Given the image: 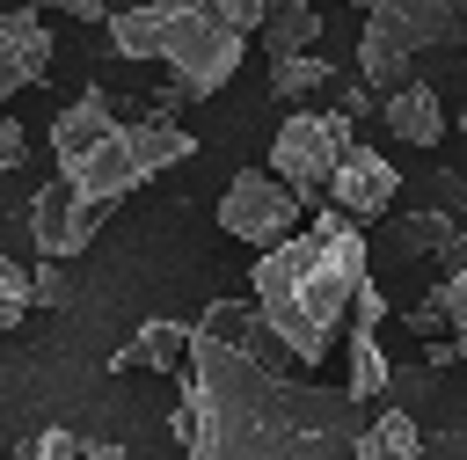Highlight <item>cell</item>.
<instances>
[{"instance_id": "12", "label": "cell", "mask_w": 467, "mask_h": 460, "mask_svg": "<svg viewBox=\"0 0 467 460\" xmlns=\"http://www.w3.org/2000/svg\"><path fill=\"white\" fill-rule=\"evenodd\" d=\"M117 365H146V372L182 380V365H190V321H139V336L117 350Z\"/></svg>"}, {"instance_id": "28", "label": "cell", "mask_w": 467, "mask_h": 460, "mask_svg": "<svg viewBox=\"0 0 467 460\" xmlns=\"http://www.w3.org/2000/svg\"><path fill=\"white\" fill-rule=\"evenodd\" d=\"M460 234H467V226H460Z\"/></svg>"}, {"instance_id": "7", "label": "cell", "mask_w": 467, "mask_h": 460, "mask_svg": "<svg viewBox=\"0 0 467 460\" xmlns=\"http://www.w3.org/2000/svg\"><path fill=\"white\" fill-rule=\"evenodd\" d=\"M299 212H306V204H299L270 168H241V175L226 183V197H219V226H226L234 241L263 248V256L299 234Z\"/></svg>"}, {"instance_id": "1", "label": "cell", "mask_w": 467, "mask_h": 460, "mask_svg": "<svg viewBox=\"0 0 467 460\" xmlns=\"http://www.w3.org/2000/svg\"><path fill=\"white\" fill-rule=\"evenodd\" d=\"M358 402L292 380L248 299H212L190 321L175 438L190 460H358Z\"/></svg>"}, {"instance_id": "25", "label": "cell", "mask_w": 467, "mask_h": 460, "mask_svg": "<svg viewBox=\"0 0 467 460\" xmlns=\"http://www.w3.org/2000/svg\"><path fill=\"white\" fill-rule=\"evenodd\" d=\"M58 7H66V15H80V22H109V7H102V0H58Z\"/></svg>"}, {"instance_id": "18", "label": "cell", "mask_w": 467, "mask_h": 460, "mask_svg": "<svg viewBox=\"0 0 467 460\" xmlns=\"http://www.w3.org/2000/svg\"><path fill=\"white\" fill-rule=\"evenodd\" d=\"M66 299V263H36V277H29V307H58Z\"/></svg>"}, {"instance_id": "22", "label": "cell", "mask_w": 467, "mask_h": 460, "mask_svg": "<svg viewBox=\"0 0 467 460\" xmlns=\"http://www.w3.org/2000/svg\"><path fill=\"white\" fill-rule=\"evenodd\" d=\"M22 153H29V146H22V124L0 110V175H7V168H22Z\"/></svg>"}, {"instance_id": "10", "label": "cell", "mask_w": 467, "mask_h": 460, "mask_svg": "<svg viewBox=\"0 0 467 460\" xmlns=\"http://www.w3.org/2000/svg\"><path fill=\"white\" fill-rule=\"evenodd\" d=\"M379 117H387V131H394L401 146H438V139H445V102H438V88H423V80H401V88L379 102Z\"/></svg>"}, {"instance_id": "6", "label": "cell", "mask_w": 467, "mask_h": 460, "mask_svg": "<svg viewBox=\"0 0 467 460\" xmlns=\"http://www.w3.org/2000/svg\"><path fill=\"white\" fill-rule=\"evenodd\" d=\"M343 153H350V124H343L336 110H292V117L277 124V139H270V175H277L299 204H314V197L328 190V175H336Z\"/></svg>"}, {"instance_id": "20", "label": "cell", "mask_w": 467, "mask_h": 460, "mask_svg": "<svg viewBox=\"0 0 467 460\" xmlns=\"http://www.w3.org/2000/svg\"><path fill=\"white\" fill-rule=\"evenodd\" d=\"M29 460H80V438L51 423V431H36V445H29Z\"/></svg>"}, {"instance_id": "4", "label": "cell", "mask_w": 467, "mask_h": 460, "mask_svg": "<svg viewBox=\"0 0 467 460\" xmlns=\"http://www.w3.org/2000/svg\"><path fill=\"white\" fill-rule=\"evenodd\" d=\"M102 29H109L117 58H161V66H175V95L182 102H212L234 80L241 51H248V37L212 0H139V7L109 15Z\"/></svg>"}, {"instance_id": "23", "label": "cell", "mask_w": 467, "mask_h": 460, "mask_svg": "<svg viewBox=\"0 0 467 460\" xmlns=\"http://www.w3.org/2000/svg\"><path fill=\"white\" fill-rule=\"evenodd\" d=\"M212 7H219V15H226V22L241 29V37H248V29L263 22V7H270V0H212Z\"/></svg>"}, {"instance_id": "9", "label": "cell", "mask_w": 467, "mask_h": 460, "mask_svg": "<svg viewBox=\"0 0 467 460\" xmlns=\"http://www.w3.org/2000/svg\"><path fill=\"white\" fill-rule=\"evenodd\" d=\"M51 66V29L36 22V7H7L0 15V102L15 88H36Z\"/></svg>"}, {"instance_id": "2", "label": "cell", "mask_w": 467, "mask_h": 460, "mask_svg": "<svg viewBox=\"0 0 467 460\" xmlns=\"http://www.w3.org/2000/svg\"><path fill=\"white\" fill-rule=\"evenodd\" d=\"M51 146H58V263H73L95 226L109 219L117 197H131L139 183H153L161 168L190 161L197 139L175 124V117H131L117 124V110L88 88L80 110L66 102L51 117Z\"/></svg>"}, {"instance_id": "21", "label": "cell", "mask_w": 467, "mask_h": 460, "mask_svg": "<svg viewBox=\"0 0 467 460\" xmlns=\"http://www.w3.org/2000/svg\"><path fill=\"white\" fill-rule=\"evenodd\" d=\"M365 110H372V95H365V80H343V73H336V117H343V124H358Z\"/></svg>"}, {"instance_id": "26", "label": "cell", "mask_w": 467, "mask_h": 460, "mask_svg": "<svg viewBox=\"0 0 467 460\" xmlns=\"http://www.w3.org/2000/svg\"><path fill=\"white\" fill-rule=\"evenodd\" d=\"M460 131H467V95H460Z\"/></svg>"}, {"instance_id": "8", "label": "cell", "mask_w": 467, "mask_h": 460, "mask_svg": "<svg viewBox=\"0 0 467 460\" xmlns=\"http://www.w3.org/2000/svg\"><path fill=\"white\" fill-rule=\"evenodd\" d=\"M394 197H401V175H394V161L350 139V153H343V161H336V175H328V212H343L350 226H365V219H379Z\"/></svg>"}, {"instance_id": "24", "label": "cell", "mask_w": 467, "mask_h": 460, "mask_svg": "<svg viewBox=\"0 0 467 460\" xmlns=\"http://www.w3.org/2000/svg\"><path fill=\"white\" fill-rule=\"evenodd\" d=\"M80 460H124L117 438H80Z\"/></svg>"}, {"instance_id": "16", "label": "cell", "mask_w": 467, "mask_h": 460, "mask_svg": "<svg viewBox=\"0 0 467 460\" xmlns=\"http://www.w3.org/2000/svg\"><path fill=\"white\" fill-rule=\"evenodd\" d=\"M438 307H445V329H452V336H445V343H452V365H467V263L438 285Z\"/></svg>"}, {"instance_id": "13", "label": "cell", "mask_w": 467, "mask_h": 460, "mask_svg": "<svg viewBox=\"0 0 467 460\" xmlns=\"http://www.w3.org/2000/svg\"><path fill=\"white\" fill-rule=\"evenodd\" d=\"M416 445H423V431H416L409 409H379L358 431V460H416Z\"/></svg>"}, {"instance_id": "15", "label": "cell", "mask_w": 467, "mask_h": 460, "mask_svg": "<svg viewBox=\"0 0 467 460\" xmlns=\"http://www.w3.org/2000/svg\"><path fill=\"white\" fill-rule=\"evenodd\" d=\"M321 88H336V66L321 58V51H306V58H277L270 66V95L292 110V102H306V95H321Z\"/></svg>"}, {"instance_id": "27", "label": "cell", "mask_w": 467, "mask_h": 460, "mask_svg": "<svg viewBox=\"0 0 467 460\" xmlns=\"http://www.w3.org/2000/svg\"><path fill=\"white\" fill-rule=\"evenodd\" d=\"M306 7H321V0H306Z\"/></svg>"}, {"instance_id": "19", "label": "cell", "mask_w": 467, "mask_h": 460, "mask_svg": "<svg viewBox=\"0 0 467 460\" xmlns=\"http://www.w3.org/2000/svg\"><path fill=\"white\" fill-rule=\"evenodd\" d=\"M409 336H423V343H445V307H438V292H423V299H416V314H409Z\"/></svg>"}, {"instance_id": "17", "label": "cell", "mask_w": 467, "mask_h": 460, "mask_svg": "<svg viewBox=\"0 0 467 460\" xmlns=\"http://www.w3.org/2000/svg\"><path fill=\"white\" fill-rule=\"evenodd\" d=\"M22 314H29V277H22V263L0 256V329H15Z\"/></svg>"}, {"instance_id": "3", "label": "cell", "mask_w": 467, "mask_h": 460, "mask_svg": "<svg viewBox=\"0 0 467 460\" xmlns=\"http://www.w3.org/2000/svg\"><path fill=\"white\" fill-rule=\"evenodd\" d=\"M358 285H365V226H350L343 212L321 204L292 241H277L255 263V299L248 307H255L263 336L314 372L336 350V329H343Z\"/></svg>"}, {"instance_id": "5", "label": "cell", "mask_w": 467, "mask_h": 460, "mask_svg": "<svg viewBox=\"0 0 467 460\" xmlns=\"http://www.w3.org/2000/svg\"><path fill=\"white\" fill-rule=\"evenodd\" d=\"M467 44V0H372L358 37V73L372 88H401L423 51Z\"/></svg>"}, {"instance_id": "11", "label": "cell", "mask_w": 467, "mask_h": 460, "mask_svg": "<svg viewBox=\"0 0 467 460\" xmlns=\"http://www.w3.org/2000/svg\"><path fill=\"white\" fill-rule=\"evenodd\" d=\"M255 29H263L270 66H277V58H306V51L321 44V7H306V0H270Z\"/></svg>"}, {"instance_id": "14", "label": "cell", "mask_w": 467, "mask_h": 460, "mask_svg": "<svg viewBox=\"0 0 467 460\" xmlns=\"http://www.w3.org/2000/svg\"><path fill=\"white\" fill-rule=\"evenodd\" d=\"M387 380H394V365H387V350H379V329H358V321H350V387H343V394L365 409L372 394H387Z\"/></svg>"}]
</instances>
